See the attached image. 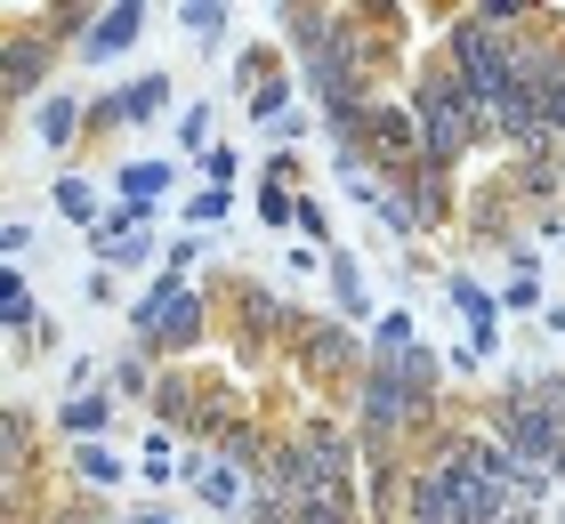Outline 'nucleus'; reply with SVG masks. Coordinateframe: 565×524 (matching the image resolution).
<instances>
[{
  "label": "nucleus",
  "mask_w": 565,
  "mask_h": 524,
  "mask_svg": "<svg viewBox=\"0 0 565 524\" xmlns=\"http://www.w3.org/2000/svg\"><path fill=\"white\" fill-rule=\"evenodd\" d=\"M82 121H89V114H82V97H73V89H57V97H41V105H33V129H41V146H49V153H65L73 138H82Z\"/></svg>",
  "instance_id": "14"
},
{
  "label": "nucleus",
  "mask_w": 565,
  "mask_h": 524,
  "mask_svg": "<svg viewBox=\"0 0 565 524\" xmlns=\"http://www.w3.org/2000/svg\"><path fill=\"white\" fill-rule=\"evenodd\" d=\"M178 153H211V105H186V121H178Z\"/></svg>",
  "instance_id": "26"
},
{
  "label": "nucleus",
  "mask_w": 565,
  "mask_h": 524,
  "mask_svg": "<svg viewBox=\"0 0 565 524\" xmlns=\"http://www.w3.org/2000/svg\"><path fill=\"white\" fill-rule=\"evenodd\" d=\"M533 404H550L557 428H565V372H542V379H533Z\"/></svg>",
  "instance_id": "33"
},
{
  "label": "nucleus",
  "mask_w": 565,
  "mask_h": 524,
  "mask_svg": "<svg viewBox=\"0 0 565 524\" xmlns=\"http://www.w3.org/2000/svg\"><path fill=\"white\" fill-rule=\"evenodd\" d=\"M178 24H186L202 49H218V41H226V24H235V9H218V0H186V9H178Z\"/></svg>",
  "instance_id": "21"
},
{
  "label": "nucleus",
  "mask_w": 565,
  "mask_h": 524,
  "mask_svg": "<svg viewBox=\"0 0 565 524\" xmlns=\"http://www.w3.org/2000/svg\"><path fill=\"white\" fill-rule=\"evenodd\" d=\"M57 210L73 226H89V234L106 226V218H97V186H89V178H57Z\"/></svg>",
  "instance_id": "24"
},
{
  "label": "nucleus",
  "mask_w": 565,
  "mask_h": 524,
  "mask_svg": "<svg viewBox=\"0 0 565 524\" xmlns=\"http://www.w3.org/2000/svg\"><path fill=\"white\" fill-rule=\"evenodd\" d=\"M49 73H57V41H49L41 24H9V33H0V97L33 105L49 89Z\"/></svg>",
  "instance_id": "5"
},
{
  "label": "nucleus",
  "mask_w": 565,
  "mask_h": 524,
  "mask_svg": "<svg viewBox=\"0 0 565 524\" xmlns=\"http://www.w3.org/2000/svg\"><path fill=\"white\" fill-rule=\"evenodd\" d=\"M331 307H340V314H364V307H372V291H364V267H355L348 250H331Z\"/></svg>",
  "instance_id": "20"
},
{
  "label": "nucleus",
  "mask_w": 565,
  "mask_h": 524,
  "mask_svg": "<svg viewBox=\"0 0 565 524\" xmlns=\"http://www.w3.org/2000/svg\"><path fill=\"white\" fill-rule=\"evenodd\" d=\"M550 331H557V339H565V307H550Z\"/></svg>",
  "instance_id": "36"
},
{
  "label": "nucleus",
  "mask_w": 565,
  "mask_h": 524,
  "mask_svg": "<svg viewBox=\"0 0 565 524\" xmlns=\"http://www.w3.org/2000/svg\"><path fill=\"white\" fill-rule=\"evenodd\" d=\"M194 258H202V243H194V234H178V243H162V275H178V282H186V267H194Z\"/></svg>",
  "instance_id": "31"
},
{
  "label": "nucleus",
  "mask_w": 565,
  "mask_h": 524,
  "mask_svg": "<svg viewBox=\"0 0 565 524\" xmlns=\"http://www.w3.org/2000/svg\"><path fill=\"white\" fill-rule=\"evenodd\" d=\"M226 210H235V194H226V186H202V194L186 202V218H194V226H218Z\"/></svg>",
  "instance_id": "29"
},
{
  "label": "nucleus",
  "mask_w": 565,
  "mask_h": 524,
  "mask_svg": "<svg viewBox=\"0 0 565 524\" xmlns=\"http://www.w3.org/2000/svg\"><path fill=\"white\" fill-rule=\"evenodd\" d=\"M550 477H557V484H565V452H557V468H550Z\"/></svg>",
  "instance_id": "37"
},
{
  "label": "nucleus",
  "mask_w": 565,
  "mask_h": 524,
  "mask_svg": "<svg viewBox=\"0 0 565 524\" xmlns=\"http://www.w3.org/2000/svg\"><path fill=\"white\" fill-rule=\"evenodd\" d=\"M146 0H114L106 17H97V33H89V57H121V49H138V33H146Z\"/></svg>",
  "instance_id": "12"
},
{
  "label": "nucleus",
  "mask_w": 565,
  "mask_h": 524,
  "mask_svg": "<svg viewBox=\"0 0 565 524\" xmlns=\"http://www.w3.org/2000/svg\"><path fill=\"white\" fill-rule=\"evenodd\" d=\"M445 291H452V307H460V314H469V347H477V355H493V347H501V323H493V299H484V291H477V282H469V275H452V282H445Z\"/></svg>",
  "instance_id": "16"
},
{
  "label": "nucleus",
  "mask_w": 565,
  "mask_h": 524,
  "mask_svg": "<svg viewBox=\"0 0 565 524\" xmlns=\"http://www.w3.org/2000/svg\"><path fill=\"white\" fill-rule=\"evenodd\" d=\"M299 372L307 379H364L372 372V347H355V331L348 323H331V314H323V323H316V314H307V323H299Z\"/></svg>",
  "instance_id": "6"
},
{
  "label": "nucleus",
  "mask_w": 565,
  "mask_h": 524,
  "mask_svg": "<svg viewBox=\"0 0 565 524\" xmlns=\"http://www.w3.org/2000/svg\"><path fill=\"white\" fill-rule=\"evenodd\" d=\"M235 89H243V105H250V121L275 129L282 114H291V89H299V82H282V65L267 57V49H243V57H235Z\"/></svg>",
  "instance_id": "8"
},
{
  "label": "nucleus",
  "mask_w": 565,
  "mask_h": 524,
  "mask_svg": "<svg viewBox=\"0 0 565 524\" xmlns=\"http://www.w3.org/2000/svg\"><path fill=\"white\" fill-rule=\"evenodd\" d=\"M259 218H267V226H299V202H291V186H275V178H267V186H259Z\"/></svg>",
  "instance_id": "28"
},
{
  "label": "nucleus",
  "mask_w": 565,
  "mask_h": 524,
  "mask_svg": "<svg viewBox=\"0 0 565 524\" xmlns=\"http://www.w3.org/2000/svg\"><path fill=\"white\" fill-rule=\"evenodd\" d=\"M153 379H162V372H153L146 355H114V372H106V396H153Z\"/></svg>",
  "instance_id": "22"
},
{
  "label": "nucleus",
  "mask_w": 565,
  "mask_h": 524,
  "mask_svg": "<svg viewBox=\"0 0 565 524\" xmlns=\"http://www.w3.org/2000/svg\"><path fill=\"white\" fill-rule=\"evenodd\" d=\"M130 331H138V347L146 355H194L202 347V331H211V299L194 291V282H178V275H153L146 282V299L130 307Z\"/></svg>",
  "instance_id": "3"
},
{
  "label": "nucleus",
  "mask_w": 565,
  "mask_h": 524,
  "mask_svg": "<svg viewBox=\"0 0 565 524\" xmlns=\"http://www.w3.org/2000/svg\"><path fill=\"white\" fill-rule=\"evenodd\" d=\"M557 524H565V501H557Z\"/></svg>",
  "instance_id": "38"
},
{
  "label": "nucleus",
  "mask_w": 565,
  "mask_h": 524,
  "mask_svg": "<svg viewBox=\"0 0 565 524\" xmlns=\"http://www.w3.org/2000/svg\"><path fill=\"white\" fill-rule=\"evenodd\" d=\"M162 186H170V170H162V162H121V178H114V194H121V202H153Z\"/></svg>",
  "instance_id": "23"
},
{
  "label": "nucleus",
  "mask_w": 565,
  "mask_h": 524,
  "mask_svg": "<svg viewBox=\"0 0 565 524\" xmlns=\"http://www.w3.org/2000/svg\"><path fill=\"white\" fill-rule=\"evenodd\" d=\"M282 41L299 57V89L316 97V114H340V105H380V57H388V33L364 9H307L291 0L282 9Z\"/></svg>",
  "instance_id": "1"
},
{
  "label": "nucleus",
  "mask_w": 565,
  "mask_h": 524,
  "mask_svg": "<svg viewBox=\"0 0 565 524\" xmlns=\"http://www.w3.org/2000/svg\"><path fill=\"white\" fill-rule=\"evenodd\" d=\"M501 307H509V314L542 307V282H533V275H518V282H501Z\"/></svg>",
  "instance_id": "32"
},
{
  "label": "nucleus",
  "mask_w": 565,
  "mask_h": 524,
  "mask_svg": "<svg viewBox=\"0 0 565 524\" xmlns=\"http://www.w3.org/2000/svg\"><path fill=\"white\" fill-rule=\"evenodd\" d=\"M121 524H178V516H170V509H130Z\"/></svg>",
  "instance_id": "35"
},
{
  "label": "nucleus",
  "mask_w": 565,
  "mask_h": 524,
  "mask_svg": "<svg viewBox=\"0 0 565 524\" xmlns=\"http://www.w3.org/2000/svg\"><path fill=\"white\" fill-rule=\"evenodd\" d=\"M24 250H33V226H24V218H9V226H0V258H9V267H17Z\"/></svg>",
  "instance_id": "34"
},
{
  "label": "nucleus",
  "mask_w": 565,
  "mask_h": 524,
  "mask_svg": "<svg viewBox=\"0 0 565 524\" xmlns=\"http://www.w3.org/2000/svg\"><path fill=\"white\" fill-rule=\"evenodd\" d=\"M413 314H380V331H372V355H404V347H413Z\"/></svg>",
  "instance_id": "25"
},
{
  "label": "nucleus",
  "mask_w": 565,
  "mask_h": 524,
  "mask_svg": "<svg viewBox=\"0 0 565 524\" xmlns=\"http://www.w3.org/2000/svg\"><path fill=\"white\" fill-rule=\"evenodd\" d=\"M235 170H243L235 146H211V153H202V178H211V186H235Z\"/></svg>",
  "instance_id": "30"
},
{
  "label": "nucleus",
  "mask_w": 565,
  "mask_h": 524,
  "mask_svg": "<svg viewBox=\"0 0 565 524\" xmlns=\"http://www.w3.org/2000/svg\"><path fill=\"white\" fill-rule=\"evenodd\" d=\"M0 484H9V516H24V484H33V411H0Z\"/></svg>",
  "instance_id": "11"
},
{
  "label": "nucleus",
  "mask_w": 565,
  "mask_h": 524,
  "mask_svg": "<svg viewBox=\"0 0 565 524\" xmlns=\"http://www.w3.org/2000/svg\"><path fill=\"white\" fill-rule=\"evenodd\" d=\"M0 331L17 339V347H33L41 331V307H33V282H24L17 267H0Z\"/></svg>",
  "instance_id": "13"
},
{
  "label": "nucleus",
  "mask_w": 565,
  "mask_h": 524,
  "mask_svg": "<svg viewBox=\"0 0 565 524\" xmlns=\"http://www.w3.org/2000/svg\"><path fill=\"white\" fill-rule=\"evenodd\" d=\"M307 314H291V299L267 291V282H235V331L243 347H275V339H299Z\"/></svg>",
  "instance_id": "7"
},
{
  "label": "nucleus",
  "mask_w": 565,
  "mask_h": 524,
  "mask_svg": "<svg viewBox=\"0 0 565 524\" xmlns=\"http://www.w3.org/2000/svg\"><path fill=\"white\" fill-rule=\"evenodd\" d=\"M146 404H153V428H170V436L186 428V443H202V411H211V387H202L194 372H178V363H170V372L153 379V396H146Z\"/></svg>",
  "instance_id": "9"
},
{
  "label": "nucleus",
  "mask_w": 565,
  "mask_h": 524,
  "mask_svg": "<svg viewBox=\"0 0 565 524\" xmlns=\"http://www.w3.org/2000/svg\"><path fill=\"white\" fill-rule=\"evenodd\" d=\"M404 105H413V121H420V170L452 178L477 153V121H469V82L452 73L445 49L413 73V97H404Z\"/></svg>",
  "instance_id": "2"
},
{
  "label": "nucleus",
  "mask_w": 565,
  "mask_h": 524,
  "mask_svg": "<svg viewBox=\"0 0 565 524\" xmlns=\"http://www.w3.org/2000/svg\"><path fill=\"white\" fill-rule=\"evenodd\" d=\"M413 218H420V234L452 218V178H436V170H413Z\"/></svg>",
  "instance_id": "19"
},
{
  "label": "nucleus",
  "mask_w": 565,
  "mask_h": 524,
  "mask_svg": "<svg viewBox=\"0 0 565 524\" xmlns=\"http://www.w3.org/2000/svg\"><path fill=\"white\" fill-rule=\"evenodd\" d=\"M114 411H121V396H97V387H89V396H65V404H57V428H65L73 443H97Z\"/></svg>",
  "instance_id": "15"
},
{
  "label": "nucleus",
  "mask_w": 565,
  "mask_h": 524,
  "mask_svg": "<svg viewBox=\"0 0 565 524\" xmlns=\"http://www.w3.org/2000/svg\"><path fill=\"white\" fill-rule=\"evenodd\" d=\"M73 477H82L89 492H114L121 477H130V460L106 452V443H73Z\"/></svg>",
  "instance_id": "17"
},
{
  "label": "nucleus",
  "mask_w": 565,
  "mask_h": 524,
  "mask_svg": "<svg viewBox=\"0 0 565 524\" xmlns=\"http://www.w3.org/2000/svg\"><path fill=\"white\" fill-rule=\"evenodd\" d=\"M299 234H307V250H331V210L316 194H299Z\"/></svg>",
  "instance_id": "27"
},
{
  "label": "nucleus",
  "mask_w": 565,
  "mask_h": 524,
  "mask_svg": "<svg viewBox=\"0 0 565 524\" xmlns=\"http://www.w3.org/2000/svg\"><path fill=\"white\" fill-rule=\"evenodd\" d=\"M97 17H106V9H89V0H65V9H41V33L57 41V49H65V41H82V49H89Z\"/></svg>",
  "instance_id": "18"
},
{
  "label": "nucleus",
  "mask_w": 565,
  "mask_h": 524,
  "mask_svg": "<svg viewBox=\"0 0 565 524\" xmlns=\"http://www.w3.org/2000/svg\"><path fill=\"white\" fill-rule=\"evenodd\" d=\"M493 436L525 468H557V452H565V428H557L550 404H533V379H509V396L493 404Z\"/></svg>",
  "instance_id": "4"
},
{
  "label": "nucleus",
  "mask_w": 565,
  "mask_h": 524,
  "mask_svg": "<svg viewBox=\"0 0 565 524\" xmlns=\"http://www.w3.org/2000/svg\"><path fill=\"white\" fill-rule=\"evenodd\" d=\"M162 105H170V73H138V82H121L114 97H97L89 121H97V129H146Z\"/></svg>",
  "instance_id": "10"
}]
</instances>
